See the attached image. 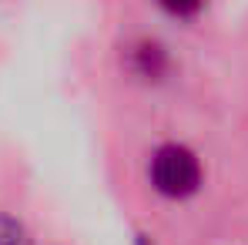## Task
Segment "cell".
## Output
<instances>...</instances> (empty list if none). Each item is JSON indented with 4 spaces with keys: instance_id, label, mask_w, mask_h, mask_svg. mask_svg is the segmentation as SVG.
Here are the masks:
<instances>
[{
    "instance_id": "cell-1",
    "label": "cell",
    "mask_w": 248,
    "mask_h": 245,
    "mask_svg": "<svg viewBox=\"0 0 248 245\" xmlns=\"http://www.w3.org/2000/svg\"><path fill=\"white\" fill-rule=\"evenodd\" d=\"M148 178L158 195L188 198L202 188V162L185 145H161L148 162Z\"/></svg>"
},
{
    "instance_id": "cell-2",
    "label": "cell",
    "mask_w": 248,
    "mask_h": 245,
    "mask_svg": "<svg viewBox=\"0 0 248 245\" xmlns=\"http://www.w3.org/2000/svg\"><path fill=\"white\" fill-rule=\"evenodd\" d=\"M0 245H34V235L27 232L20 218L0 212Z\"/></svg>"
},
{
    "instance_id": "cell-3",
    "label": "cell",
    "mask_w": 248,
    "mask_h": 245,
    "mask_svg": "<svg viewBox=\"0 0 248 245\" xmlns=\"http://www.w3.org/2000/svg\"><path fill=\"white\" fill-rule=\"evenodd\" d=\"M161 7H165L171 17H181V20H188V17H195L198 10H202V3L205 0H158Z\"/></svg>"
},
{
    "instance_id": "cell-4",
    "label": "cell",
    "mask_w": 248,
    "mask_h": 245,
    "mask_svg": "<svg viewBox=\"0 0 248 245\" xmlns=\"http://www.w3.org/2000/svg\"><path fill=\"white\" fill-rule=\"evenodd\" d=\"M138 245H151V242H148V239H138Z\"/></svg>"
}]
</instances>
